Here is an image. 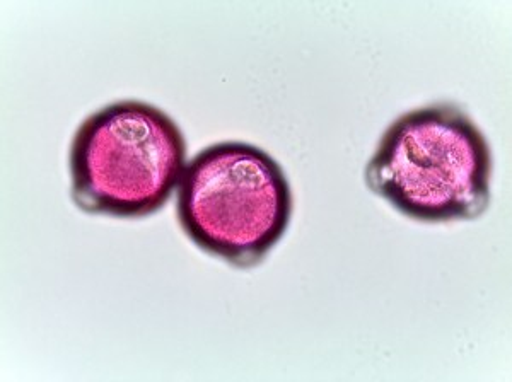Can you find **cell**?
<instances>
[{"mask_svg": "<svg viewBox=\"0 0 512 382\" xmlns=\"http://www.w3.org/2000/svg\"><path fill=\"white\" fill-rule=\"evenodd\" d=\"M492 152L460 105L441 101L398 116L366 168L369 190L408 219L475 220L490 205Z\"/></svg>", "mask_w": 512, "mask_h": 382, "instance_id": "6da1fadb", "label": "cell"}, {"mask_svg": "<svg viewBox=\"0 0 512 382\" xmlns=\"http://www.w3.org/2000/svg\"><path fill=\"white\" fill-rule=\"evenodd\" d=\"M291 185L274 157L248 142L209 145L181 174L176 215L198 248L248 270L262 265L292 219Z\"/></svg>", "mask_w": 512, "mask_h": 382, "instance_id": "7a4b0ae2", "label": "cell"}, {"mask_svg": "<svg viewBox=\"0 0 512 382\" xmlns=\"http://www.w3.org/2000/svg\"><path fill=\"white\" fill-rule=\"evenodd\" d=\"M70 195L86 214L144 219L169 202L187 168V140L156 106L125 99L77 127L69 154Z\"/></svg>", "mask_w": 512, "mask_h": 382, "instance_id": "3957f363", "label": "cell"}]
</instances>
